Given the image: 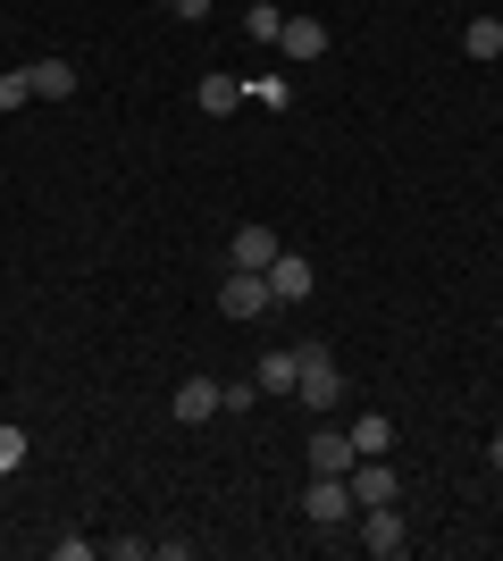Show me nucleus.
I'll return each mask as SVG.
<instances>
[{"instance_id": "obj_8", "label": "nucleus", "mask_w": 503, "mask_h": 561, "mask_svg": "<svg viewBox=\"0 0 503 561\" xmlns=\"http://www.w3.org/2000/svg\"><path fill=\"white\" fill-rule=\"evenodd\" d=\"M277 252H286V243H277V227H261V218H252V227H236V243H227V268H268Z\"/></svg>"}, {"instance_id": "obj_17", "label": "nucleus", "mask_w": 503, "mask_h": 561, "mask_svg": "<svg viewBox=\"0 0 503 561\" xmlns=\"http://www.w3.org/2000/svg\"><path fill=\"white\" fill-rule=\"evenodd\" d=\"M25 453H34V436H25V427L9 420V427H0V486H9V478L25 469Z\"/></svg>"}, {"instance_id": "obj_19", "label": "nucleus", "mask_w": 503, "mask_h": 561, "mask_svg": "<svg viewBox=\"0 0 503 561\" xmlns=\"http://www.w3.org/2000/svg\"><path fill=\"white\" fill-rule=\"evenodd\" d=\"M252 402H261V377H236V386H218V411H243V420H252Z\"/></svg>"}, {"instance_id": "obj_21", "label": "nucleus", "mask_w": 503, "mask_h": 561, "mask_svg": "<svg viewBox=\"0 0 503 561\" xmlns=\"http://www.w3.org/2000/svg\"><path fill=\"white\" fill-rule=\"evenodd\" d=\"M487 469H503V427H495V445H487Z\"/></svg>"}, {"instance_id": "obj_4", "label": "nucleus", "mask_w": 503, "mask_h": 561, "mask_svg": "<svg viewBox=\"0 0 503 561\" xmlns=\"http://www.w3.org/2000/svg\"><path fill=\"white\" fill-rule=\"evenodd\" d=\"M353 528H361V553H369V561H395V553H411V528H403V512H395V503L361 512Z\"/></svg>"}, {"instance_id": "obj_5", "label": "nucleus", "mask_w": 503, "mask_h": 561, "mask_svg": "<svg viewBox=\"0 0 503 561\" xmlns=\"http://www.w3.org/2000/svg\"><path fill=\"white\" fill-rule=\"evenodd\" d=\"M302 512H311V528H353L361 503H353L344 478H311V486H302Z\"/></svg>"}, {"instance_id": "obj_13", "label": "nucleus", "mask_w": 503, "mask_h": 561, "mask_svg": "<svg viewBox=\"0 0 503 561\" xmlns=\"http://www.w3.org/2000/svg\"><path fill=\"white\" fill-rule=\"evenodd\" d=\"M25 76H34V101H76V68L68 59H34Z\"/></svg>"}, {"instance_id": "obj_18", "label": "nucleus", "mask_w": 503, "mask_h": 561, "mask_svg": "<svg viewBox=\"0 0 503 561\" xmlns=\"http://www.w3.org/2000/svg\"><path fill=\"white\" fill-rule=\"evenodd\" d=\"M25 101H34V76H25V68H0V117L25 110Z\"/></svg>"}, {"instance_id": "obj_20", "label": "nucleus", "mask_w": 503, "mask_h": 561, "mask_svg": "<svg viewBox=\"0 0 503 561\" xmlns=\"http://www.w3.org/2000/svg\"><path fill=\"white\" fill-rule=\"evenodd\" d=\"M243 93L261 101V110H286V101H294V84H286V76H252V84H243Z\"/></svg>"}, {"instance_id": "obj_3", "label": "nucleus", "mask_w": 503, "mask_h": 561, "mask_svg": "<svg viewBox=\"0 0 503 561\" xmlns=\"http://www.w3.org/2000/svg\"><path fill=\"white\" fill-rule=\"evenodd\" d=\"M344 486H353L361 512H378V503H403V469H386V453H369V461L344 469Z\"/></svg>"}, {"instance_id": "obj_2", "label": "nucleus", "mask_w": 503, "mask_h": 561, "mask_svg": "<svg viewBox=\"0 0 503 561\" xmlns=\"http://www.w3.org/2000/svg\"><path fill=\"white\" fill-rule=\"evenodd\" d=\"M218 310H227V319H268V310H277V294H268V268H227V277H218Z\"/></svg>"}, {"instance_id": "obj_7", "label": "nucleus", "mask_w": 503, "mask_h": 561, "mask_svg": "<svg viewBox=\"0 0 503 561\" xmlns=\"http://www.w3.org/2000/svg\"><path fill=\"white\" fill-rule=\"evenodd\" d=\"M277 50H286L294 68H311V59H328V25L319 18H286L277 25Z\"/></svg>"}, {"instance_id": "obj_16", "label": "nucleus", "mask_w": 503, "mask_h": 561, "mask_svg": "<svg viewBox=\"0 0 503 561\" xmlns=\"http://www.w3.org/2000/svg\"><path fill=\"white\" fill-rule=\"evenodd\" d=\"M461 50H470V59H503V18H470Z\"/></svg>"}, {"instance_id": "obj_12", "label": "nucleus", "mask_w": 503, "mask_h": 561, "mask_svg": "<svg viewBox=\"0 0 503 561\" xmlns=\"http://www.w3.org/2000/svg\"><path fill=\"white\" fill-rule=\"evenodd\" d=\"M344 436H353V453H361V461H369V453H395V420H386V411H361V420L344 427Z\"/></svg>"}, {"instance_id": "obj_22", "label": "nucleus", "mask_w": 503, "mask_h": 561, "mask_svg": "<svg viewBox=\"0 0 503 561\" xmlns=\"http://www.w3.org/2000/svg\"><path fill=\"white\" fill-rule=\"evenodd\" d=\"M160 9H176V0H160Z\"/></svg>"}, {"instance_id": "obj_14", "label": "nucleus", "mask_w": 503, "mask_h": 561, "mask_svg": "<svg viewBox=\"0 0 503 561\" xmlns=\"http://www.w3.org/2000/svg\"><path fill=\"white\" fill-rule=\"evenodd\" d=\"M252 377H261V394H268V402H277V394H294V344L261 352V369H252Z\"/></svg>"}, {"instance_id": "obj_10", "label": "nucleus", "mask_w": 503, "mask_h": 561, "mask_svg": "<svg viewBox=\"0 0 503 561\" xmlns=\"http://www.w3.org/2000/svg\"><path fill=\"white\" fill-rule=\"evenodd\" d=\"M168 411H176V420H185V427L218 420V386H210V377H185V386H176V402H168Z\"/></svg>"}, {"instance_id": "obj_15", "label": "nucleus", "mask_w": 503, "mask_h": 561, "mask_svg": "<svg viewBox=\"0 0 503 561\" xmlns=\"http://www.w3.org/2000/svg\"><path fill=\"white\" fill-rule=\"evenodd\" d=\"M277 25H286L277 0H243V34H252V43H277Z\"/></svg>"}, {"instance_id": "obj_1", "label": "nucleus", "mask_w": 503, "mask_h": 561, "mask_svg": "<svg viewBox=\"0 0 503 561\" xmlns=\"http://www.w3.org/2000/svg\"><path fill=\"white\" fill-rule=\"evenodd\" d=\"M294 402H311L319 420L344 402V369L328 360V344H294Z\"/></svg>"}, {"instance_id": "obj_9", "label": "nucleus", "mask_w": 503, "mask_h": 561, "mask_svg": "<svg viewBox=\"0 0 503 561\" xmlns=\"http://www.w3.org/2000/svg\"><path fill=\"white\" fill-rule=\"evenodd\" d=\"M353 461H361V453H353V436L319 420V427H311V469H319V478H344V469H353Z\"/></svg>"}, {"instance_id": "obj_6", "label": "nucleus", "mask_w": 503, "mask_h": 561, "mask_svg": "<svg viewBox=\"0 0 503 561\" xmlns=\"http://www.w3.org/2000/svg\"><path fill=\"white\" fill-rule=\"evenodd\" d=\"M311 285H319V268L302 252H277V260H268V294H277V302H311Z\"/></svg>"}, {"instance_id": "obj_11", "label": "nucleus", "mask_w": 503, "mask_h": 561, "mask_svg": "<svg viewBox=\"0 0 503 561\" xmlns=\"http://www.w3.org/2000/svg\"><path fill=\"white\" fill-rule=\"evenodd\" d=\"M193 101H202V117H227L243 101V76H227V68H210L202 84H193Z\"/></svg>"}]
</instances>
